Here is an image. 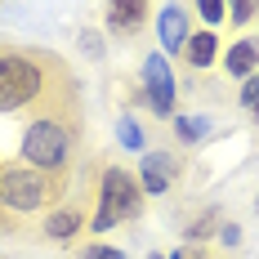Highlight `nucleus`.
<instances>
[{
  "label": "nucleus",
  "mask_w": 259,
  "mask_h": 259,
  "mask_svg": "<svg viewBox=\"0 0 259 259\" xmlns=\"http://www.w3.org/2000/svg\"><path fill=\"white\" fill-rule=\"evenodd\" d=\"M76 90L67 67L50 54H27V50H5L0 54V116L14 112H50L58 103H72Z\"/></svg>",
  "instance_id": "1"
},
{
  "label": "nucleus",
  "mask_w": 259,
  "mask_h": 259,
  "mask_svg": "<svg viewBox=\"0 0 259 259\" xmlns=\"http://www.w3.org/2000/svg\"><path fill=\"white\" fill-rule=\"evenodd\" d=\"M72 192V175H54L40 165H0V233H14V219H31L54 210Z\"/></svg>",
  "instance_id": "2"
},
{
  "label": "nucleus",
  "mask_w": 259,
  "mask_h": 259,
  "mask_svg": "<svg viewBox=\"0 0 259 259\" xmlns=\"http://www.w3.org/2000/svg\"><path fill=\"white\" fill-rule=\"evenodd\" d=\"M76 143H80V107L58 103L40 116H31V125L23 130V152L27 165H40V170H54V175H72V161H76Z\"/></svg>",
  "instance_id": "3"
},
{
  "label": "nucleus",
  "mask_w": 259,
  "mask_h": 259,
  "mask_svg": "<svg viewBox=\"0 0 259 259\" xmlns=\"http://www.w3.org/2000/svg\"><path fill=\"white\" fill-rule=\"evenodd\" d=\"M143 183L139 175H130L125 165H103L99 175V201H94V214H90V233H107L116 224H134L143 214Z\"/></svg>",
  "instance_id": "4"
},
{
  "label": "nucleus",
  "mask_w": 259,
  "mask_h": 259,
  "mask_svg": "<svg viewBox=\"0 0 259 259\" xmlns=\"http://www.w3.org/2000/svg\"><path fill=\"white\" fill-rule=\"evenodd\" d=\"M85 228H90V206H85V197L67 192V197H63V201H58L54 210H45V224H40V241L67 246V241H76Z\"/></svg>",
  "instance_id": "5"
},
{
  "label": "nucleus",
  "mask_w": 259,
  "mask_h": 259,
  "mask_svg": "<svg viewBox=\"0 0 259 259\" xmlns=\"http://www.w3.org/2000/svg\"><path fill=\"white\" fill-rule=\"evenodd\" d=\"M143 94H148V107H152L156 116H170L175 112V76H170L165 54H148L143 58Z\"/></svg>",
  "instance_id": "6"
},
{
  "label": "nucleus",
  "mask_w": 259,
  "mask_h": 259,
  "mask_svg": "<svg viewBox=\"0 0 259 259\" xmlns=\"http://www.w3.org/2000/svg\"><path fill=\"white\" fill-rule=\"evenodd\" d=\"M148 0H107L103 18H107V31L112 36H139L148 27Z\"/></svg>",
  "instance_id": "7"
},
{
  "label": "nucleus",
  "mask_w": 259,
  "mask_h": 259,
  "mask_svg": "<svg viewBox=\"0 0 259 259\" xmlns=\"http://www.w3.org/2000/svg\"><path fill=\"white\" fill-rule=\"evenodd\" d=\"M188 36H192L188 9H183V5H165L161 18H156V40H161V50H165V54H183Z\"/></svg>",
  "instance_id": "8"
},
{
  "label": "nucleus",
  "mask_w": 259,
  "mask_h": 259,
  "mask_svg": "<svg viewBox=\"0 0 259 259\" xmlns=\"http://www.w3.org/2000/svg\"><path fill=\"white\" fill-rule=\"evenodd\" d=\"M139 183H143L148 197H165L170 183H175V161H170L165 152H148L143 165H139Z\"/></svg>",
  "instance_id": "9"
},
{
  "label": "nucleus",
  "mask_w": 259,
  "mask_h": 259,
  "mask_svg": "<svg viewBox=\"0 0 259 259\" xmlns=\"http://www.w3.org/2000/svg\"><path fill=\"white\" fill-rule=\"evenodd\" d=\"M224 72L237 80H246V76H255L259 72V40L250 36V40H237L233 50L224 54Z\"/></svg>",
  "instance_id": "10"
},
{
  "label": "nucleus",
  "mask_w": 259,
  "mask_h": 259,
  "mask_svg": "<svg viewBox=\"0 0 259 259\" xmlns=\"http://www.w3.org/2000/svg\"><path fill=\"white\" fill-rule=\"evenodd\" d=\"M214 54H219L214 31H192V36H188V45H183V63L201 72V67H210V63H214Z\"/></svg>",
  "instance_id": "11"
},
{
  "label": "nucleus",
  "mask_w": 259,
  "mask_h": 259,
  "mask_svg": "<svg viewBox=\"0 0 259 259\" xmlns=\"http://www.w3.org/2000/svg\"><path fill=\"white\" fill-rule=\"evenodd\" d=\"M175 130H179V139L192 148L197 139H206V130H210V116H179L175 121Z\"/></svg>",
  "instance_id": "12"
},
{
  "label": "nucleus",
  "mask_w": 259,
  "mask_h": 259,
  "mask_svg": "<svg viewBox=\"0 0 259 259\" xmlns=\"http://www.w3.org/2000/svg\"><path fill=\"white\" fill-rule=\"evenodd\" d=\"M219 219H224L219 210H206V214H201V219H197V224L188 228V241H206L210 233H219Z\"/></svg>",
  "instance_id": "13"
},
{
  "label": "nucleus",
  "mask_w": 259,
  "mask_h": 259,
  "mask_svg": "<svg viewBox=\"0 0 259 259\" xmlns=\"http://www.w3.org/2000/svg\"><path fill=\"white\" fill-rule=\"evenodd\" d=\"M116 139H121V148H130V152L143 148V134H139V125H134L130 116H116Z\"/></svg>",
  "instance_id": "14"
},
{
  "label": "nucleus",
  "mask_w": 259,
  "mask_h": 259,
  "mask_svg": "<svg viewBox=\"0 0 259 259\" xmlns=\"http://www.w3.org/2000/svg\"><path fill=\"white\" fill-rule=\"evenodd\" d=\"M241 107L259 121V72H255V76H246V85H241Z\"/></svg>",
  "instance_id": "15"
},
{
  "label": "nucleus",
  "mask_w": 259,
  "mask_h": 259,
  "mask_svg": "<svg viewBox=\"0 0 259 259\" xmlns=\"http://www.w3.org/2000/svg\"><path fill=\"white\" fill-rule=\"evenodd\" d=\"M76 259H125V250H116V246H103V241H90V246H80Z\"/></svg>",
  "instance_id": "16"
},
{
  "label": "nucleus",
  "mask_w": 259,
  "mask_h": 259,
  "mask_svg": "<svg viewBox=\"0 0 259 259\" xmlns=\"http://www.w3.org/2000/svg\"><path fill=\"white\" fill-rule=\"evenodd\" d=\"M228 9H233V14H228V18H233V23L241 27V23H250V18H255L259 0H228Z\"/></svg>",
  "instance_id": "17"
},
{
  "label": "nucleus",
  "mask_w": 259,
  "mask_h": 259,
  "mask_svg": "<svg viewBox=\"0 0 259 259\" xmlns=\"http://www.w3.org/2000/svg\"><path fill=\"white\" fill-rule=\"evenodd\" d=\"M197 14H201L210 27H214V23H224V0H197Z\"/></svg>",
  "instance_id": "18"
},
{
  "label": "nucleus",
  "mask_w": 259,
  "mask_h": 259,
  "mask_svg": "<svg viewBox=\"0 0 259 259\" xmlns=\"http://www.w3.org/2000/svg\"><path fill=\"white\" fill-rule=\"evenodd\" d=\"M152 259H188L183 250H175V255H152Z\"/></svg>",
  "instance_id": "19"
},
{
  "label": "nucleus",
  "mask_w": 259,
  "mask_h": 259,
  "mask_svg": "<svg viewBox=\"0 0 259 259\" xmlns=\"http://www.w3.org/2000/svg\"><path fill=\"white\" fill-rule=\"evenodd\" d=\"M255 210H259V201H255Z\"/></svg>",
  "instance_id": "20"
}]
</instances>
